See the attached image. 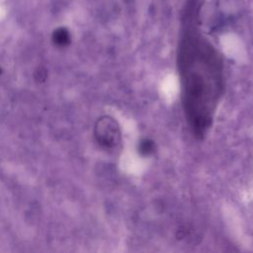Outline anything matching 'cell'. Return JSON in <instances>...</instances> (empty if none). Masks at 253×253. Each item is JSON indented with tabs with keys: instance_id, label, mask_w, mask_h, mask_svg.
<instances>
[{
	"instance_id": "6da1fadb",
	"label": "cell",
	"mask_w": 253,
	"mask_h": 253,
	"mask_svg": "<svg viewBox=\"0 0 253 253\" xmlns=\"http://www.w3.org/2000/svg\"><path fill=\"white\" fill-rule=\"evenodd\" d=\"M177 72L185 120L193 135L204 139L224 93V64L214 46L189 24L178 44Z\"/></svg>"
},
{
	"instance_id": "7a4b0ae2",
	"label": "cell",
	"mask_w": 253,
	"mask_h": 253,
	"mask_svg": "<svg viewBox=\"0 0 253 253\" xmlns=\"http://www.w3.org/2000/svg\"><path fill=\"white\" fill-rule=\"evenodd\" d=\"M94 136L102 147L115 148L122 141L121 126L113 117L103 116L95 124Z\"/></svg>"
},
{
	"instance_id": "3957f363",
	"label": "cell",
	"mask_w": 253,
	"mask_h": 253,
	"mask_svg": "<svg viewBox=\"0 0 253 253\" xmlns=\"http://www.w3.org/2000/svg\"><path fill=\"white\" fill-rule=\"evenodd\" d=\"M155 149H156L155 143L149 137H142L137 142L136 150H137V153L142 157H147V156L152 155L154 153Z\"/></svg>"
},
{
	"instance_id": "277c9868",
	"label": "cell",
	"mask_w": 253,
	"mask_h": 253,
	"mask_svg": "<svg viewBox=\"0 0 253 253\" xmlns=\"http://www.w3.org/2000/svg\"><path fill=\"white\" fill-rule=\"evenodd\" d=\"M52 40H53L55 44H57L59 46H64V45L69 43L70 35H69V33L66 29L59 28L56 31H54L53 36H52Z\"/></svg>"
},
{
	"instance_id": "5b68a950",
	"label": "cell",
	"mask_w": 253,
	"mask_h": 253,
	"mask_svg": "<svg viewBox=\"0 0 253 253\" xmlns=\"http://www.w3.org/2000/svg\"><path fill=\"white\" fill-rule=\"evenodd\" d=\"M0 72H1V70H0Z\"/></svg>"
}]
</instances>
